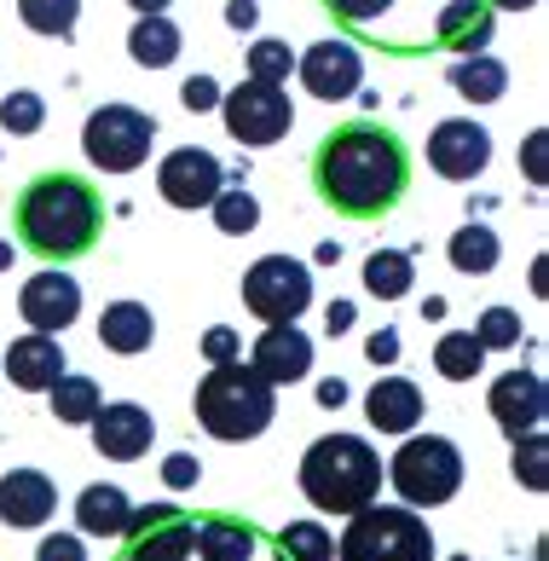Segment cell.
Returning <instances> with one entry per match:
<instances>
[{"label": "cell", "instance_id": "f5cc1de1", "mask_svg": "<svg viewBox=\"0 0 549 561\" xmlns=\"http://www.w3.org/2000/svg\"><path fill=\"white\" fill-rule=\"evenodd\" d=\"M122 561H128V556H122Z\"/></svg>", "mask_w": 549, "mask_h": 561}, {"label": "cell", "instance_id": "603a6c76", "mask_svg": "<svg viewBox=\"0 0 549 561\" xmlns=\"http://www.w3.org/2000/svg\"><path fill=\"white\" fill-rule=\"evenodd\" d=\"M99 342L122 353V359H134V353H145L157 342V313L145 301H111L99 313Z\"/></svg>", "mask_w": 549, "mask_h": 561}, {"label": "cell", "instance_id": "b9f144b4", "mask_svg": "<svg viewBox=\"0 0 549 561\" xmlns=\"http://www.w3.org/2000/svg\"><path fill=\"white\" fill-rule=\"evenodd\" d=\"M35 561H88V550H81V533H53V538H41Z\"/></svg>", "mask_w": 549, "mask_h": 561}, {"label": "cell", "instance_id": "ffe728a7", "mask_svg": "<svg viewBox=\"0 0 549 561\" xmlns=\"http://www.w3.org/2000/svg\"><path fill=\"white\" fill-rule=\"evenodd\" d=\"M492 30H497V12L485 7V0H446L434 18V35H439V47H451L462 58H474L492 47Z\"/></svg>", "mask_w": 549, "mask_h": 561}, {"label": "cell", "instance_id": "5b68a950", "mask_svg": "<svg viewBox=\"0 0 549 561\" xmlns=\"http://www.w3.org/2000/svg\"><path fill=\"white\" fill-rule=\"evenodd\" d=\"M382 474L393 481L399 504L422 515V510L451 504V497L462 492V451H457V440H446V434H405L399 451L382 463Z\"/></svg>", "mask_w": 549, "mask_h": 561}, {"label": "cell", "instance_id": "ac0fdd59", "mask_svg": "<svg viewBox=\"0 0 549 561\" xmlns=\"http://www.w3.org/2000/svg\"><path fill=\"white\" fill-rule=\"evenodd\" d=\"M58 510V486L47 469H7L0 474V522L7 527H41Z\"/></svg>", "mask_w": 549, "mask_h": 561}, {"label": "cell", "instance_id": "bcb514c9", "mask_svg": "<svg viewBox=\"0 0 549 561\" xmlns=\"http://www.w3.org/2000/svg\"><path fill=\"white\" fill-rule=\"evenodd\" d=\"M319 405H324V411H342V405H347V382H342V377L319 382Z\"/></svg>", "mask_w": 549, "mask_h": 561}, {"label": "cell", "instance_id": "681fc988", "mask_svg": "<svg viewBox=\"0 0 549 561\" xmlns=\"http://www.w3.org/2000/svg\"><path fill=\"white\" fill-rule=\"evenodd\" d=\"M485 7H492V12H533L538 0H485Z\"/></svg>", "mask_w": 549, "mask_h": 561}, {"label": "cell", "instance_id": "52a82bcc", "mask_svg": "<svg viewBox=\"0 0 549 561\" xmlns=\"http://www.w3.org/2000/svg\"><path fill=\"white\" fill-rule=\"evenodd\" d=\"M157 145V116H145L134 105H99L88 116V128H81V151L99 174H134L145 169V157H151Z\"/></svg>", "mask_w": 549, "mask_h": 561}, {"label": "cell", "instance_id": "836d02e7", "mask_svg": "<svg viewBox=\"0 0 549 561\" xmlns=\"http://www.w3.org/2000/svg\"><path fill=\"white\" fill-rule=\"evenodd\" d=\"M208 215H215V226L226 238H243V232L261 226V203H255V192H220L215 203H208Z\"/></svg>", "mask_w": 549, "mask_h": 561}, {"label": "cell", "instance_id": "83f0119b", "mask_svg": "<svg viewBox=\"0 0 549 561\" xmlns=\"http://www.w3.org/2000/svg\"><path fill=\"white\" fill-rule=\"evenodd\" d=\"M446 255H451V266L457 273H492V266L503 261V243H497V232L492 226H480V220H469V226H457L451 232V243H446Z\"/></svg>", "mask_w": 549, "mask_h": 561}, {"label": "cell", "instance_id": "7c38bea8", "mask_svg": "<svg viewBox=\"0 0 549 561\" xmlns=\"http://www.w3.org/2000/svg\"><path fill=\"white\" fill-rule=\"evenodd\" d=\"M295 76H301V88L312 99L335 105V99L358 93V81H365V53H358L353 41H312V47L295 58Z\"/></svg>", "mask_w": 549, "mask_h": 561}, {"label": "cell", "instance_id": "1f68e13d", "mask_svg": "<svg viewBox=\"0 0 549 561\" xmlns=\"http://www.w3.org/2000/svg\"><path fill=\"white\" fill-rule=\"evenodd\" d=\"M18 18H24V30H35V35L70 41L76 18H81V0H18Z\"/></svg>", "mask_w": 549, "mask_h": 561}, {"label": "cell", "instance_id": "e0dca14e", "mask_svg": "<svg viewBox=\"0 0 549 561\" xmlns=\"http://www.w3.org/2000/svg\"><path fill=\"white\" fill-rule=\"evenodd\" d=\"M249 365H255V377H266L272 388H289V382L312 377V342H307V330H295V324H266L261 336H255Z\"/></svg>", "mask_w": 549, "mask_h": 561}, {"label": "cell", "instance_id": "f907efd6", "mask_svg": "<svg viewBox=\"0 0 549 561\" xmlns=\"http://www.w3.org/2000/svg\"><path fill=\"white\" fill-rule=\"evenodd\" d=\"M544 278H549V266H544V261H533V296H544V289H549Z\"/></svg>", "mask_w": 549, "mask_h": 561}, {"label": "cell", "instance_id": "ab89813d", "mask_svg": "<svg viewBox=\"0 0 549 561\" xmlns=\"http://www.w3.org/2000/svg\"><path fill=\"white\" fill-rule=\"evenodd\" d=\"M180 105L185 111H220V81L215 76H192L180 88Z\"/></svg>", "mask_w": 549, "mask_h": 561}, {"label": "cell", "instance_id": "7bdbcfd3", "mask_svg": "<svg viewBox=\"0 0 549 561\" xmlns=\"http://www.w3.org/2000/svg\"><path fill=\"white\" fill-rule=\"evenodd\" d=\"M197 474H203V463H197L192 451H174V457H168V463H162V481L174 486V492H185V486H197Z\"/></svg>", "mask_w": 549, "mask_h": 561}, {"label": "cell", "instance_id": "7dc6e473", "mask_svg": "<svg viewBox=\"0 0 549 561\" xmlns=\"http://www.w3.org/2000/svg\"><path fill=\"white\" fill-rule=\"evenodd\" d=\"M347 324H353V301H330V313H324V330H330V336H342Z\"/></svg>", "mask_w": 549, "mask_h": 561}, {"label": "cell", "instance_id": "5bb4252c", "mask_svg": "<svg viewBox=\"0 0 549 561\" xmlns=\"http://www.w3.org/2000/svg\"><path fill=\"white\" fill-rule=\"evenodd\" d=\"M492 162V134L480 128L474 116H451L428 134V169L439 180H474Z\"/></svg>", "mask_w": 549, "mask_h": 561}, {"label": "cell", "instance_id": "8d00e7d4", "mask_svg": "<svg viewBox=\"0 0 549 561\" xmlns=\"http://www.w3.org/2000/svg\"><path fill=\"white\" fill-rule=\"evenodd\" d=\"M295 70V53L284 47V41H255L249 47V81H272V88H284Z\"/></svg>", "mask_w": 549, "mask_h": 561}, {"label": "cell", "instance_id": "277c9868", "mask_svg": "<svg viewBox=\"0 0 549 561\" xmlns=\"http://www.w3.org/2000/svg\"><path fill=\"white\" fill-rule=\"evenodd\" d=\"M192 411L203 434H215L226 446H243V440H261L278 417V388L266 377H255V365L231 359V365H208V377H197L192 393Z\"/></svg>", "mask_w": 549, "mask_h": 561}, {"label": "cell", "instance_id": "f546056e", "mask_svg": "<svg viewBox=\"0 0 549 561\" xmlns=\"http://www.w3.org/2000/svg\"><path fill=\"white\" fill-rule=\"evenodd\" d=\"M411 284H416V266H411L405 249H376V255L365 261V289L376 301H399Z\"/></svg>", "mask_w": 549, "mask_h": 561}, {"label": "cell", "instance_id": "60d3db41", "mask_svg": "<svg viewBox=\"0 0 549 561\" xmlns=\"http://www.w3.org/2000/svg\"><path fill=\"white\" fill-rule=\"evenodd\" d=\"M549 134L538 128V134H526V145H521V169H526V180H533V185H544L549 180Z\"/></svg>", "mask_w": 549, "mask_h": 561}, {"label": "cell", "instance_id": "9a60e30c", "mask_svg": "<svg viewBox=\"0 0 549 561\" xmlns=\"http://www.w3.org/2000/svg\"><path fill=\"white\" fill-rule=\"evenodd\" d=\"M485 405H492V423L521 440V434H538L544 428V411H549V393H544V377L538 370H503L485 388Z\"/></svg>", "mask_w": 549, "mask_h": 561}, {"label": "cell", "instance_id": "ba28073f", "mask_svg": "<svg viewBox=\"0 0 549 561\" xmlns=\"http://www.w3.org/2000/svg\"><path fill=\"white\" fill-rule=\"evenodd\" d=\"M238 296L261 324H295L312 307V273H307V261H295V255H261L243 273Z\"/></svg>", "mask_w": 549, "mask_h": 561}, {"label": "cell", "instance_id": "f1b7e54d", "mask_svg": "<svg viewBox=\"0 0 549 561\" xmlns=\"http://www.w3.org/2000/svg\"><path fill=\"white\" fill-rule=\"evenodd\" d=\"M434 370L446 382H474L485 370V347L469 336V330H446V336L434 342Z\"/></svg>", "mask_w": 549, "mask_h": 561}, {"label": "cell", "instance_id": "4dcf8cb0", "mask_svg": "<svg viewBox=\"0 0 549 561\" xmlns=\"http://www.w3.org/2000/svg\"><path fill=\"white\" fill-rule=\"evenodd\" d=\"M272 545H278V561H335V538L324 522H289Z\"/></svg>", "mask_w": 549, "mask_h": 561}, {"label": "cell", "instance_id": "d590c367", "mask_svg": "<svg viewBox=\"0 0 549 561\" xmlns=\"http://www.w3.org/2000/svg\"><path fill=\"white\" fill-rule=\"evenodd\" d=\"M41 122H47V99L30 93V88H18L0 99V128L7 134H41Z\"/></svg>", "mask_w": 549, "mask_h": 561}, {"label": "cell", "instance_id": "c3c4849f", "mask_svg": "<svg viewBox=\"0 0 549 561\" xmlns=\"http://www.w3.org/2000/svg\"><path fill=\"white\" fill-rule=\"evenodd\" d=\"M128 7H134L139 18H157V12H168V7H174V0H128Z\"/></svg>", "mask_w": 549, "mask_h": 561}, {"label": "cell", "instance_id": "74e56055", "mask_svg": "<svg viewBox=\"0 0 549 561\" xmlns=\"http://www.w3.org/2000/svg\"><path fill=\"white\" fill-rule=\"evenodd\" d=\"M203 359H208V365H231V359H243V336H238L231 324H215V330L203 336Z\"/></svg>", "mask_w": 549, "mask_h": 561}, {"label": "cell", "instance_id": "e575fe53", "mask_svg": "<svg viewBox=\"0 0 549 561\" xmlns=\"http://www.w3.org/2000/svg\"><path fill=\"white\" fill-rule=\"evenodd\" d=\"M469 336L492 353V347H521V336H526V324H521V313L515 307H485L480 313V324L469 330Z\"/></svg>", "mask_w": 549, "mask_h": 561}, {"label": "cell", "instance_id": "3957f363", "mask_svg": "<svg viewBox=\"0 0 549 561\" xmlns=\"http://www.w3.org/2000/svg\"><path fill=\"white\" fill-rule=\"evenodd\" d=\"M295 486L319 515H358L382 504V457L358 434H319L295 463Z\"/></svg>", "mask_w": 549, "mask_h": 561}, {"label": "cell", "instance_id": "f35d334b", "mask_svg": "<svg viewBox=\"0 0 549 561\" xmlns=\"http://www.w3.org/2000/svg\"><path fill=\"white\" fill-rule=\"evenodd\" d=\"M393 0H324V12H335L342 24H376Z\"/></svg>", "mask_w": 549, "mask_h": 561}, {"label": "cell", "instance_id": "7402d4cb", "mask_svg": "<svg viewBox=\"0 0 549 561\" xmlns=\"http://www.w3.org/2000/svg\"><path fill=\"white\" fill-rule=\"evenodd\" d=\"M128 515H134V504L116 481H93L76 492V533L81 538H122Z\"/></svg>", "mask_w": 549, "mask_h": 561}, {"label": "cell", "instance_id": "8fae6325", "mask_svg": "<svg viewBox=\"0 0 549 561\" xmlns=\"http://www.w3.org/2000/svg\"><path fill=\"white\" fill-rule=\"evenodd\" d=\"M157 192H162V203H174V209H208V203L226 192V169H220V157L197 151V145H180V151L162 157Z\"/></svg>", "mask_w": 549, "mask_h": 561}, {"label": "cell", "instance_id": "7a4b0ae2", "mask_svg": "<svg viewBox=\"0 0 549 561\" xmlns=\"http://www.w3.org/2000/svg\"><path fill=\"white\" fill-rule=\"evenodd\" d=\"M12 226H18V243L41 255L47 266H65V261H81L88 249L99 243L104 232V197L93 180L81 174H35L24 192H18V209H12Z\"/></svg>", "mask_w": 549, "mask_h": 561}, {"label": "cell", "instance_id": "9c48e42d", "mask_svg": "<svg viewBox=\"0 0 549 561\" xmlns=\"http://www.w3.org/2000/svg\"><path fill=\"white\" fill-rule=\"evenodd\" d=\"M220 122L238 145H278L295 128V105H289L284 88L243 76L231 93H220Z\"/></svg>", "mask_w": 549, "mask_h": 561}, {"label": "cell", "instance_id": "30bf717a", "mask_svg": "<svg viewBox=\"0 0 549 561\" xmlns=\"http://www.w3.org/2000/svg\"><path fill=\"white\" fill-rule=\"evenodd\" d=\"M192 533L197 522L180 504H139L128 515V561H192Z\"/></svg>", "mask_w": 549, "mask_h": 561}, {"label": "cell", "instance_id": "44dd1931", "mask_svg": "<svg viewBox=\"0 0 549 561\" xmlns=\"http://www.w3.org/2000/svg\"><path fill=\"white\" fill-rule=\"evenodd\" d=\"M365 417H370L376 434H416L422 388L411 377H376V388L365 393Z\"/></svg>", "mask_w": 549, "mask_h": 561}, {"label": "cell", "instance_id": "d6986e66", "mask_svg": "<svg viewBox=\"0 0 549 561\" xmlns=\"http://www.w3.org/2000/svg\"><path fill=\"white\" fill-rule=\"evenodd\" d=\"M0 370L12 377V388L47 393L58 377H65V347H58V336H41V330H30V336H18V342L7 347Z\"/></svg>", "mask_w": 549, "mask_h": 561}, {"label": "cell", "instance_id": "2e32d148", "mask_svg": "<svg viewBox=\"0 0 549 561\" xmlns=\"http://www.w3.org/2000/svg\"><path fill=\"white\" fill-rule=\"evenodd\" d=\"M88 428H93V451L111 457V463H134V457H145L151 440H157V417L145 405H134V400L99 405Z\"/></svg>", "mask_w": 549, "mask_h": 561}, {"label": "cell", "instance_id": "6da1fadb", "mask_svg": "<svg viewBox=\"0 0 549 561\" xmlns=\"http://www.w3.org/2000/svg\"><path fill=\"white\" fill-rule=\"evenodd\" d=\"M411 185V157L382 122H342L312 151V192L347 220H382Z\"/></svg>", "mask_w": 549, "mask_h": 561}, {"label": "cell", "instance_id": "d4e9b609", "mask_svg": "<svg viewBox=\"0 0 549 561\" xmlns=\"http://www.w3.org/2000/svg\"><path fill=\"white\" fill-rule=\"evenodd\" d=\"M128 53H134V65H139V70H168V65L180 58V24H174L168 12H157V18H134Z\"/></svg>", "mask_w": 549, "mask_h": 561}, {"label": "cell", "instance_id": "cb8c5ba5", "mask_svg": "<svg viewBox=\"0 0 549 561\" xmlns=\"http://www.w3.org/2000/svg\"><path fill=\"white\" fill-rule=\"evenodd\" d=\"M255 527L231 522V515H208L192 533V561H255Z\"/></svg>", "mask_w": 549, "mask_h": 561}, {"label": "cell", "instance_id": "8992f818", "mask_svg": "<svg viewBox=\"0 0 549 561\" xmlns=\"http://www.w3.org/2000/svg\"><path fill=\"white\" fill-rule=\"evenodd\" d=\"M335 561H434V533L405 504H370L347 515Z\"/></svg>", "mask_w": 549, "mask_h": 561}, {"label": "cell", "instance_id": "484cf974", "mask_svg": "<svg viewBox=\"0 0 549 561\" xmlns=\"http://www.w3.org/2000/svg\"><path fill=\"white\" fill-rule=\"evenodd\" d=\"M47 405H53L58 428H81V423H93V411L104 405V393H99L93 377H70V370H65V377L47 388Z\"/></svg>", "mask_w": 549, "mask_h": 561}, {"label": "cell", "instance_id": "816d5d0a", "mask_svg": "<svg viewBox=\"0 0 549 561\" xmlns=\"http://www.w3.org/2000/svg\"><path fill=\"white\" fill-rule=\"evenodd\" d=\"M0 266H12V243H0Z\"/></svg>", "mask_w": 549, "mask_h": 561}, {"label": "cell", "instance_id": "d6a6232c", "mask_svg": "<svg viewBox=\"0 0 549 561\" xmlns=\"http://www.w3.org/2000/svg\"><path fill=\"white\" fill-rule=\"evenodd\" d=\"M510 474H515V486H526V492H544V486H549V440H544V428H538V434H521V440H515Z\"/></svg>", "mask_w": 549, "mask_h": 561}, {"label": "cell", "instance_id": "ee69618b", "mask_svg": "<svg viewBox=\"0 0 549 561\" xmlns=\"http://www.w3.org/2000/svg\"><path fill=\"white\" fill-rule=\"evenodd\" d=\"M365 353H370V365H393L399 359V336L393 330H376V336L365 342Z\"/></svg>", "mask_w": 549, "mask_h": 561}, {"label": "cell", "instance_id": "f6af8a7d", "mask_svg": "<svg viewBox=\"0 0 549 561\" xmlns=\"http://www.w3.org/2000/svg\"><path fill=\"white\" fill-rule=\"evenodd\" d=\"M255 18H261L255 0H231V7H226V24L231 30H255Z\"/></svg>", "mask_w": 549, "mask_h": 561}, {"label": "cell", "instance_id": "4316f807", "mask_svg": "<svg viewBox=\"0 0 549 561\" xmlns=\"http://www.w3.org/2000/svg\"><path fill=\"white\" fill-rule=\"evenodd\" d=\"M451 88L462 99H474V105H497L503 88H510V70H503L492 53H474V58H457L451 65Z\"/></svg>", "mask_w": 549, "mask_h": 561}, {"label": "cell", "instance_id": "4fadbf2b", "mask_svg": "<svg viewBox=\"0 0 549 561\" xmlns=\"http://www.w3.org/2000/svg\"><path fill=\"white\" fill-rule=\"evenodd\" d=\"M18 313H24V324L41 330V336H58V330H70L81 319V284L65 266H47V273H35L18 289Z\"/></svg>", "mask_w": 549, "mask_h": 561}]
</instances>
